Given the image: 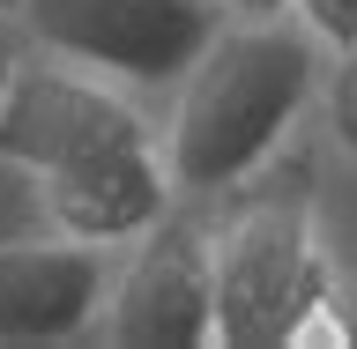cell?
Masks as SVG:
<instances>
[{"mask_svg":"<svg viewBox=\"0 0 357 349\" xmlns=\"http://www.w3.org/2000/svg\"><path fill=\"white\" fill-rule=\"evenodd\" d=\"M320 38L305 22H223L208 52L172 82L164 164L178 201H223L268 171L320 97Z\"/></svg>","mask_w":357,"mask_h":349,"instance_id":"6da1fadb","label":"cell"},{"mask_svg":"<svg viewBox=\"0 0 357 349\" xmlns=\"http://www.w3.org/2000/svg\"><path fill=\"white\" fill-rule=\"evenodd\" d=\"M216 261V342L223 349H275L298 342V312L320 283V231L305 201H245L238 216L208 231Z\"/></svg>","mask_w":357,"mask_h":349,"instance_id":"7a4b0ae2","label":"cell"},{"mask_svg":"<svg viewBox=\"0 0 357 349\" xmlns=\"http://www.w3.org/2000/svg\"><path fill=\"white\" fill-rule=\"evenodd\" d=\"M127 141H164V127H149V111L134 104L127 82H112L82 60H60L45 45L22 52L8 104H0V164L38 178L97 149H127Z\"/></svg>","mask_w":357,"mask_h":349,"instance_id":"3957f363","label":"cell"},{"mask_svg":"<svg viewBox=\"0 0 357 349\" xmlns=\"http://www.w3.org/2000/svg\"><path fill=\"white\" fill-rule=\"evenodd\" d=\"M30 45L127 89H172L223 30L216 0H22Z\"/></svg>","mask_w":357,"mask_h":349,"instance_id":"277c9868","label":"cell"},{"mask_svg":"<svg viewBox=\"0 0 357 349\" xmlns=\"http://www.w3.org/2000/svg\"><path fill=\"white\" fill-rule=\"evenodd\" d=\"M97 334L119 349H216V261L178 208L119 253Z\"/></svg>","mask_w":357,"mask_h":349,"instance_id":"5b68a950","label":"cell"},{"mask_svg":"<svg viewBox=\"0 0 357 349\" xmlns=\"http://www.w3.org/2000/svg\"><path fill=\"white\" fill-rule=\"evenodd\" d=\"M30 194H38V223L45 231L82 238V245H112V253L142 245L156 223L178 208L164 141H127V149H97V156H82V164L38 171Z\"/></svg>","mask_w":357,"mask_h":349,"instance_id":"8992f818","label":"cell"},{"mask_svg":"<svg viewBox=\"0 0 357 349\" xmlns=\"http://www.w3.org/2000/svg\"><path fill=\"white\" fill-rule=\"evenodd\" d=\"M112 267H119L112 245H82V238H60V231L0 238V349L89 334L105 320Z\"/></svg>","mask_w":357,"mask_h":349,"instance_id":"52a82bcc","label":"cell"},{"mask_svg":"<svg viewBox=\"0 0 357 349\" xmlns=\"http://www.w3.org/2000/svg\"><path fill=\"white\" fill-rule=\"evenodd\" d=\"M312 111H320L328 149L342 156V164H357V45H342V52L320 60V97H312Z\"/></svg>","mask_w":357,"mask_h":349,"instance_id":"ba28073f","label":"cell"},{"mask_svg":"<svg viewBox=\"0 0 357 349\" xmlns=\"http://www.w3.org/2000/svg\"><path fill=\"white\" fill-rule=\"evenodd\" d=\"M298 22L320 38V52L357 45V0H298Z\"/></svg>","mask_w":357,"mask_h":349,"instance_id":"9c48e42d","label":"cell"},{"mask_svg":"<svg viewBox=\"0 0 357 349\" xmlns=\"http://www.w3.org/2000/svg\"><path fill=\"white\" fill-rule=\"evenodd\" d=\"M22 52H30V30H22V15H15V8H0V104H8V82H15Z\"/></svg>","mask_w":357,"mask_h":349,"instance_id":"30bf717a","label":"cell"},{"mask_svg":"<svg viewBox=\"0 0 357 349\" xmlns=\"http://www.w3.org/2000/svg\"><path fill=\"white\" fill-rule=\"evenodd\" d=\"M223 22H290L298 15V0H216Z\"/></svg>","mask_w":357,"mask_h":349,"instance_id":"8fae6325","label":"cell"},{"mask_svg":"<svg viewBox=\"0 0 357 349\" xmlns=\"http://www.w3.org/2000/svg\"><path fill=\"white\" fill-rule=\"evenodd\" d=\"M328 261H335V267H342V275L357 283V208H350L342 223H335V253H328Z\"/></svg>","mask_w":357,"mask_h":349,"instance_id":"7c38bea8","label":"cell"}]
</instances>
